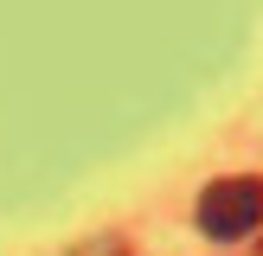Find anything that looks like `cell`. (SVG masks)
<instances>
[{
    "mask_svg": "<svg viewBox=\"0 0 263 256\" xmlns=\"http://www.w3.org/2000/svg\"><path fill=\"white\" fill-rule=\"evenodd\" d=\"M84 256H128L122 243H97V250H84Z\"/></svg>",
    "mask_w": 263,
    "mask_h": 256,
    "instance_id": "obj_2",
    "label": "cell"
},
{
    "mask_svg": "<svg viewBox=\"0 0 263 256\" xmlns=\"http://www.w3.org/2000/svg\"><path fill=\"white\" fill-rule=\"evenodd\" d=\"M263 224V179H218V186L199 192V230L218 243L251 237Z\"/></svg>",
    "mask_w": 263,
    "mask_h": 256,
    "instance_id": "obj_1",
    "label": "cell"
}]
</instances>
